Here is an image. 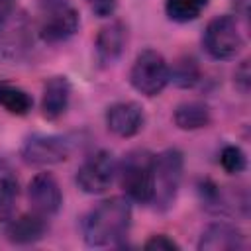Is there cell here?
Returning <instances> with one entry per match:
<instances>
[{"mask_svg": "<svg viewBox=\"0 0 251 251\" xmlns=\"http://www.w3.org/2000/svg\"><path fill=\"white\" fill-rule=\"evenodd\" d=\"M45 231H47V218L35 214L33 210L29 214L10 218L4 226L6 239L14 245H31V243L43 239Z\"/></svg>", "mask_w": 251, "mask_h": 251, "instance_id": "4fadbf2b", "label": "cell"}, {"mask_svg": "<svg viewBox=\"0 0 251 251\" xmlns=\"http://www.w3.org/2000/svg\"><path fill=\"white\" fill-rule=\"evenodd\" d=\"M16 10V0H0V27H4Z\"/></svg>", "mask_w": 251, "mask_h": 251, "instance_id": "603a6c76", "label": "cell"}, {"mask_svg": "<svg viewBox=\"0 0 251 251\" xmlns=\"http://www.w3.org/2000/svg\"><path fill=\"white\" fill-rule=\"evenodd\" d=\"M155 155L145 149H133L118 163V180L126 196L137 204H151L155 192L153 176Z\"/></svg>", "mask_w": 251, "mask_h": 251, "instance_id": "7a4b0ae2", "label": "cell"}, {"mask_svg": "<svg viewBox=\"0 0 251 251\" xmlns=\"http://www.w3.org/2000/svg\"><path fill=\"white\" fill-rule=\"evenodd\" d=\"M220 165L227 175H239L247 167V157L241 147L237 145H226L220 151Z\"/></svg>", "mask_w": 251, "mask_h": 251, "instance_id": "d6986e66", "label": "cell"}, {"mask_svg": "<svg viewBox=\"0 0 251 251\" xmlns=\"http://www.w3.org/2000/svg\"><path fill=\"white\" fill-rule=\"evenodd\" d=\"M173 122L178 129L194 131V129H202V127L210 126L212 114H210V108L204 102L192 100V102H182L175 108Z\"/></svg>", "mask_w": 251, "mask_h": 251, "instance_id": "9a60e30c", "label": "cell"}, {"mask_svg": "<svg viewBox=\"0 0 251 251\" xmlns=\"http://www.w3.org/2000/svg\"><path fill=\"white\" fill-rule=\"evenodd\" d=\"M126 43H127V27L124 22L114 20L106 24L104 27H100L96 41H94L98 63L102 67H110L118 63L126 51Z\"/></svg>", "mask_w": 251, "mask_h": 251, "instance_id": "8fae6325", "label": "cell"}, {"mask_svg": "<svg viewBox=\"0 0 251 251\" xmlns=\"http://www.w3.org/2000/svg\"><path fill=\"white\" fill-rule=\"evenodd\" d=\"M31 106H33V98L29 92L20 88L18 84L0 80V108H4L8 114L14 116H25L29 114Z\"/></svg>", "mask_w": 251, "mask_h": 251, "instance_id": "2e32d148", "label": "cell"}, {"mask_svg": "<svg viewBox=\"0 0 251 251\" xmlns=\"http://www.w3.org/2000/svg\"><path fill=\"white\" fill-rule=\"evenodd\" d=\"M171 80L178 88H192L200 82V65L194 57H180L171 67Z\"/></svg>", "mask_w": 251, "mask_h": 251, "instance_id": "ac0fdd59", "label": "cell"}, {"mask_svg": "<svg viewBox=\"0 0 251 251\" xmlns=\"http://www.w3.org/2000/svg\"><path fill=\"white\" fill-rule=\"evenodd\" d=\"M20 155L27 165H35V167L59 165V163L69 159L71 145L65 137L35 133L24 141Z\"/></svg>", "mask_w": 251, "mask_h": 251, "instance_id": "ba28073f", "label": "cell"}, {"mask_svg": "<svg viewBox=\"0 0 251 251\" xmlns=\"http://www.w3.org/2000/svg\"><path fill=\"white\" fill-rule=\"evenodd\" d=\"M182 171H184V157L178 149L171 147L155 155V163H153L155 192L151 204H155L157 210L165 212L175 204L182 180Z\"/></svg>", "mask_w": 251, "mask_h": 251, "instance_id": "3957f363", "label": "cell"}, {"mask_svg": "<svg viewBox=\"0 0 251 251\" xmlns=\"http://www.w3.org/2000/svg\"><path fill=\"white\" fill-rule=\"evenodd\" d=\"M143 249H147V251H173V249H180V245L173 237H169L165 233H157V235H151L143 243Z\"/></svg>", "mask_w": 251, "mask_h": 251, "instance_id": "ffe728a7", "label": "cell"}, {"mask_svg": "<svg viewBox=\"0 0 251 251\" xmlns=\"http://www.w3.org/2000/svg\"><path fill=\"white\" fill-rule=\"evenodd\" d=\"M41 24L39 37L41 41L55 45L71 39L80 25V16L69 0H41Z\"/></svg>", "mask_w": 251, "mask_h": 251, "instance_id": "5b68a950", "label": "cell"}, {"mask_svg": "<svg viewBox=\"0 0 251 251\" xmlns=\"http://www.w3.org/2000/svg\"><path fill=\"white\" fill-rule=\"evenodd\" d=\"M129 82L143 96H159L171 82V67L159 51L143 49L129 69Z\"/></svg>", "mask_w": 251, "mask_h": 251, "instance_id": "277c9868", "label": "cell"}, {"mask_svg": "<svg viewBox=\"0 0 251 251\" xmlns=\"http://www.w3.org/2000/svg\"><path fill=\"white\" fill-rule=\"evenodd\" d=\"M210 0H165V14L171 22L188 24L202 16Z\"/></svg>", "mask_w": 251, "mask_h": 251, "instance_id": "e0dca14e", "label": "cell"}, {"mask_svg": "<svg viewBox=\"0 0 251 251\" xmlns=\"http://www.w3.org/2000/svg\"><path fill=\"white\" fill-rule=\"evenodd\" d=\"M233 78H235V86L245 94L247 90H249V78H251V75H249V61H243L237 69H235V75H233Z\"/></svg>", "mask_w": 251, "mask_h": 251, "instance_id": "7402d4cb", "label": "cell"}, {"mask_svg": "<svg viewBox=\"0 0 251 251\" xmlns=\"http://www.w3.org/2000/svg\"><path fill=\"white\" fill-rule=\"evenodd\" d=\"M86 4L98 18H110L118 8V0H86Z\"/></svg>", "mask_w": 251, "mask_h": 251, "instance_id": "44dd1931", "label": "cell"}, {"mask_svg": "<svg viewBox=\"0 0 251 251\" xmlns=\"http://www.w3.org/2000/svg\"><path fill=\"white\" fill-rule=\"evenodd\" d=\"M8 171H10V169H8V167H6V163L0 159V175H4V173H8Z\"/></svg>", "mask_w": 251, "mask_h": 251, "instance_id": "cb8c5ba5", "label": "cell"}, {"mask_svg": "<svg viewBox=\"0 0 251 251\" xmlns=\"http://www.w3.org/2000/svg\"><path fill=\"white\" fill-rule=\"evenodd\" d=\"M145 112L137 102H116L106 110V126L118 137H133L143 129Z\"/></svg>", "mask_w": 251, "mask_h": 251, "instance_id": "30bf717a", "label": "cell"}, {"mask_svg": "<svg viewBox=\"0 0 251 251\" xmlns=\"http://www.w3.org/2000/svg\"><path fill=\"white\" fill-rule=\"evenodd\" d=\"M204 49L212 59L229 61L243 49V35L233 16H216L204 29Z\"/></svg>", "mask_w": 251, "mask_h": 251, "instance_id": "8992f818", "label": "cell"}, {"mask_svg": "<svg viewBox=\"0 0 251 251\" xmlns=\"http://www.w3.org/2000/svg\"><path fill=\"white\" fill-rule=\"evenodd\" d=\"M116 173H118L116 157L110 151L100 149L92 153L88 159H84V163L78 167L76 184L86 194H102L112 186Z\"/></svg>", "mask_w": 251, "mask_h": 251, "instance_id": "52a82bcc", "label": "cell"}, {"mask_svg": "<svg viewBox=\"0 0 251 251\" xmlns=\"http://www.w3.org/2000/svg\"><path fill=\"white\" fill-rule=\"evenodd\" d=\"M27 200L35 214L43 218L55 216L63 206V192L51 173H37L27 184Z\"/></svg>", "mask_w": 251, "mask_h": 251, "instance_id": "9c48e42d", "label": "cell"}, {"mask_svg": "<svg viewBox=\"0 0 251 251\" xmlns=\"http://www.w3.org/2000/svg\"><path fill=\"white\" fill-rule=\"evenodd\" d=\"M243 247H245V235L241 233L239 227L227 222L210 224L198 239L200 251H239Z\"/></svg>", "mask_w": 251, "mask_h": 251, "instance_id": "7c38bea8", "label": "cell"}, {"mask_svg": "<svg viewBox=\"0 0 251 251\" xmlns=\"http://www.w3.org/2000/svg\"><path fill=\"white\" fill-rule=\"evenodd\" d=\"M71 92H73V86H71V80L67 76H63V75L51 76L45 82L43 96H41V114H43V118L49 120V122L59 120L69 108Z\"/></svg>", "mask_w": 251, "mask_h": 251, "instance_id": "5bb4252c", "label": "cell"}, {"mask_svg": "<svg viewBox=\"0 0 251 251\" xmlns=\"http://www.w3.org/2000/svg\"><path fill=\"white\" fill-rule=\"evenodd\" d=\"M131 227V204L126 196H112L96 204L80 224L82 239L90 247L122 245Z\"/></svg>", "mask_w": 251, "mask_h": 251, "instance_id": "6da1fadb", "label": "cell"}]
</instances>
